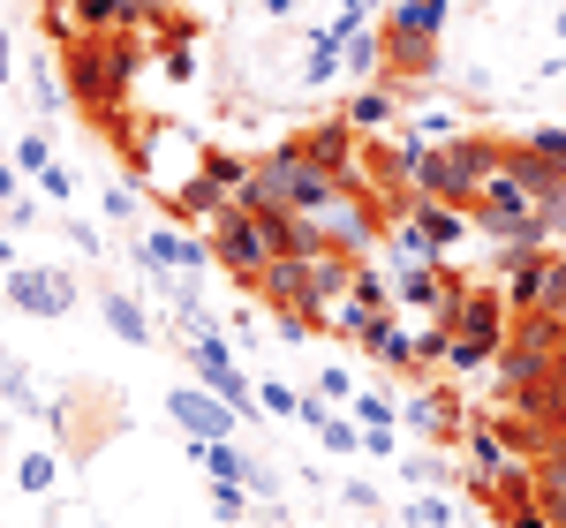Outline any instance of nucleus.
<instances>
[{"label": "nucleus", "mask_w": 566, "mask_h": 528, "mask_svg": "<svg viewBox=\"0 0 566 528\" xmlns=\"http://www.w3.org/2000/svg\"><path fill=\"white\" fill-rule=\"evenodd\" d=\"M258 303H272L280 317H303L325 332V303H317V287H310V257H272L258 279Z\"/></svg>", "instance_id": "9d476101"}, {"label": "nucleus", "mask_w": 566, "mask_h": 528, "mask_svg": "<svg viewBox=\"0 0 566 528\" xmlns=\"http://www.w3.org/2000/svg\"><path fill=\"white\" fill-rule=\"evenodd\" d=\"M408 423H416L423 439H438V445H461V431H469V408L446 393V386H423V393H408Z\"/></svg>", "instance_id": "f8f14e48"}, {"label": "nucleus", "mask_w": 566, "mask_h": 528, "mask_svg": "<svg viewBox=\"0 0 566 528\" xmlns=\"http://www.w3.org/2000/svg\"><path fill=\"white\" fill-rule=\"evenodd\" d=\"M98 317H106V332H114V340H129V348H151V340H159V332H151V317H144V303H136L129 287H114V279L98 287Z\"/></svg>", "instance_id": "4468645a"}, {"label": "nucleus", "mask_w": 566, "mask_h": 528, "mask_svg": "<svg viewBox=\"0 0 566 528\" xmlns=\"http://www.w3.org/2000/svg\"><path fill=\"white\" fill-rule=\"evenodd\" d=\"M53 476H61V461H53V453H23V461H15V490H31V498L53 490Z\"/></svg>", "instance_id": "bb28decb"}, {"label": "nucleus", "mask_w": 566, "mask_h": 528, "mask_svg": "<svg viewBox=\"0 0 566 528\" xmlns=\"http://www.w3.org/2000/svg\"><path fill=\"white\" fill-rule=\"evenodd\" d=\"M536 498H566V439L536 453Z\"/></svg>", "instance_id": "b1692460"}, {"label": "nucleus", "mask_w": 566, "mask_h": 528, "mask_svg": "<svg viewBox=\"0 0 566 528\" xmlns=\"http://www.w3.org/2000/svg\"><path fill=\"white\" fill-rule=\"evenodd\" d=\"M340 68H348V76H378V68H386V31L363 23V31L348 39V53H340Z\"/></svg>", "instance_id": "4be33fe9"}, {"label": "nucleus", "mask_w": 566, "mask_h": 528, "mask_svg": "<svg viewBox=\"0 0 566 528\" xmlns=\"http://www.w3.org/2000/svg\"><path fill=\"white\" fill-rule=\"evenodd\" d=\"M333 189H340V181L325 175V167H310L303 151L280 136L258 167H250V181L234 189V204H242V212H295V220H303V212H317Z\"/></svg>", "instance_id": "7ed1b4c3"}, {"label": "nucleus", "mask_w": 566, "mask_h": 528, "mask_svg": "<svg viewBox=\"0 0 566 528\" xmlns=\"http://www.w3.org/2000/svg\"><path fill=\"white\" fill-rule=\"evenodd\" d=\"M386 204L363 189V181H340L317 212H303V257L317 250H333V257H370L378 242H386Z\"/></svg>", "instance_id": "20e7f679"}, {"label": "nucleus", "mask_w": 566, "mask_h": 528, "mask_svg": "<svg viewBox=\"0 0 566 528\" xmlns=\"http://www.w3.org/2000/svg\"><path fill=\"white\" fill-rule=\"evenodd\" d=\"M348 295H355L363 309H378V317H392V303H400V295H392V279H386V272H378L370 257L355 264V287H348Z\"/></svg>", "instance_id": "5701e85b"}, {"label": "nucleus", "mask_w": 566, "mask_h": 528, "mask_svg": "<svg viewBox=\"0 0 566 528\" xmlns=\"http://www.w3.org/2000/svg\"><path fill=\"white\" fill-rule=\"evenodd\" d=\"M461 445H469V461H476V476H483V484H499V476L514 468V453H506V423H483V415H469Z\"/></svg>", "instance_id": "2eb2a0df"}, {"label": "nucleus", "mask_w": 566, "mask_h": 528, "mask_svg": "<svg viewBox=\"0 0 566 528\" xmlns=\"http://www.w3.org/2000/svg\"><path fill=\"white\" fill-rule=\"evenodd\" d=\"M159 204H167V220H175V226H189V220H219V212H227L234 197H227L212 175H189V181H175V189H167Z\"/></svg>", "instance_id": "ddd939ff"}, {"label": "nucleus", "mask_w": 566, "mask_h": 528, "mask_svg": "<svg viewBox=\"0 0 566 528\" xmlns=\"http://www.w3.org/2000/svg\"><path fill=\"white\" fill-rule=\"evenodd\" d=\"M0 400H8V408H39V393H31V370H23V362H0Z\"/></svg>", "instance_id": "c756f323"}, {"label": "nucleus", "mask_w": 566, "mask_h": 528, "mask_svg": "<svg viewBox=\"0 0 566 528\" xmlns=\"http://www.w3.org/2000/svg\"><path fill=\"white\" fill-rule=\"evenodd\" d=\"M181 355H189V362H197V378H205V386H212V393L227 400V408H234V415H242V423H258V400H250V378H242V370H234V355L219 348L212 332H181Z\"/></svg>", "instance_id": "9b49d317"}, {"label": "nucleus", "mask_w": 566, "mask_h": 528, "mask_svg": "<svg viewBox=\"0 0 566 528\" xmlns=\"http://www.w3.org/2000/svg\"><path fill=\"white\" fill-rule=\"evenodd\" d=\"M106 220H136V197H129V181H114V189H106Z\"/></svg>", "instance_id": "4c0bfd02"}, {"label": "nucleus", "mask_w": 566, "mask_h": 528, "mask_svg": "<svg viewBox=\"0 0 566 528\" xmlns=\"http://www.w3.org/2000/svg\"><path fill=\"white\" fill-rule=\"evenodd\" d=\"M250 167H258V159H242V151H227V144H205V151H197V175H212L227 197L250 181Z\"/></svg>", "instance_id": "aec40b11"}, {"label": "nucleus", "mask_w": 566, "mask_h": 528, "mask_svg": "<svg viewBox=\"0 0 566 528\" xmlns=\"http://www.w3.org/2000/svg\"><path fill=\"white\" fill-rule=\"evenodd\" d=\"M408 528H453V506H446L438 490H423V498L408 506Z\"/></svg>", "instance_id": "2f4dec72"}, {"label": "nucleus", "mask_w": 566, "mask_h": 528, "mask_svg": "<svg viewBox=\"0 0 566 528\" xmlns=\"http://www.w3.org/2000/svg\"><path fill=\"white\" fill-rule=\"evenodd\" d=\"M400 468H408V484H416V490H438V484H446V461H438V453H408Z\"/></svg>", "instance_id": "72a5a7b5"}, {"label": "nucleus", "mask_w": 566, "mask_h": 528, "mask_svg": "<svg viewBox=\"0 0 566 528\" xmlns=\"http://www.w3.org/2000/svg\"><path fill=\"white\" fill-rule=\"evenodd\" d=\"M258 400L272 415H303V393H295V386H258Z\"/></svg>", "instance_id": "f704fd0d"}, {"label": "nucleus", "mask_w": 566, "mask_h": 528, "mask_svg": "<svg viewBox=\"0 0 566 528\" xmlns=\"http://www.w3.org/2000/svg\"><path fill=\"white\" fill-rule=\"evenodd\" d=\"M39 189L53 197V204H69V197H76V175H69V167H45V175H39Z\"/></svg>", "instance_id": "c9c22d12"}, {"label": "nucleus", "mask_w": 566, "mask_h": 528, "mask_svg": "<svg viewBox=\"0 0 566 528\" xmlns=\"http://www.w3.org/2000/svg\"><path fill=\"white\" fill-rule=\"evenodd\" d=\"M386 325H392V317H378V309H363L355 295H348V303H333V309H325V332H348V340H355L363 355L378 348V332H386Z\"/></svg>", "instance_id": "a211bd4d"}, {"label": "nucleus", "mask_w": 566, "mask_h": 528, "mask_svg": "<svg viewBox=\"0 0 566 528\" xmlns=\"http://www.w3.org/2000/svg\"><path fill=\"white\" fill-rule=\"evenodd\" d=\"M212 264H227L234 279H242V295H258L264 264H272V242H264V226L242 212V204H227L212 220Z\"/></svg>", "instance_id": "423d86ee"}, {"label": "nucleus", "mask_w": 566, "mask_h": 528, "mask_svg": "<svg viewBox=\"0 0 566 528\" xmlns=\"http://www.w3.org/2000/svg\"><path fill=\"white\" fill-rule=\"evenodd\" d=\"M363 431H392V393H355V408H348Z\"/></svg>", "instance_id": "c85d7f7f"}, {"label": "nucleus", "mask_w": 566, "mask_h": 528, "mask_svg": "<svg viewBox=\"0 0 566 528\" xmlns=\"http://www.w3.org/2000/svg\"><path fill=\"white\" fill-rule=\"evenodd\" d=\"M136 68H144V45L129 31H76V39H61V84H69V106H84V114H114L136 91Z\"/></svg>", "instance_id": "f257e3e1"}, {"label": "nucleus", "mask_w": 566, "mask_h": 528, "mask_svg": "<svg viewBox=\"0 0 566 528\" xmlns=\"http://www.w3.org/2000/svg\"><path fill=\"white\" fill-rule=\"evenodd\" d=\"M0 220H8V226H31V220H39V204H31V197H15V204H0Z\"/></svg>", "instance_id": "a19ab883"}, {"label": "nucleus", "mask_w": 566, "mask_h": 528, "mask_svg": "<svg viewBox=\"0 0 566 528\" xmlns=\"http://www.w3.org/2000/svg\"><path fill=\"white\" fill-rule=\"evenodd\" d=\"M408 220L423 226V242H431L438 257H446V250H453V242H461V234H469V212H461V204H431V197H416V212H408Z\"/></svg>", "instance_id": "dca6fc26"}, {"label": "nucleus", "mask_w": 566, "mask_h": 528, "mask_svg": "<svg viewBox=\"0 0 566 528\" xmlns=\"http://www.w3.org/2000/svg\"><path fill=\"white\" fill-rule=\"evenodd\" d=\"M340 498H348L355 514H370V521H378V506H386V498H378V484H340Z\"/></svg>", "instance_id": "e433bc0d"}, {"label": "nucleus", "mask_w": 566, "mask_h": 528, "mask_svg": "<svg viewBox=\"0 0 566 528\" xmlns=\"http://www.w3.org/2000/svg\"><path fill=\"white\" fill-rule=\"evenodd\" d=\"M15 175H23V167H15V159H0V204H15V197H23V181H15Z\"/></svg>", "instance_id": "ea45409f"}, {"label": "nucleus", "mask_w": 566, "mask_h": 528, "mask_svg": "<svg viewBox=\"0 0 566 528\" xmlns=\"http://www.w3.org/2000/svg\"><path fill=\"white\" fill-rule=\"evenodd\" d=\"M15 167H23V175H45V167H53V144H45V129L15 136Z\"/></svg>", "instance_id": "7c9ffc66"}, {"label": "nucleus", "mask_w": 566, "mask_h": 528, "mask_svg": "<svg viewBox=\"0 0 566 528\" xmlns=\"http://www.w3.org/2000/svg\"><path fill=\"white\" fill-rule=\"evenodd\" d=\"M167 415L181 423L189 445H212V439H234V431H242V415H234L212 386H167Z\"/></svg>", "instance_id": "1a4fd4ad"}, {"label": "nucleus", "mask_w": 566, "mask_h": 528, "mask_svg": "<svg viewBox=\"0 0 566 528\" xmlns=\"http://www.w3.org/2000/svg\"><path fill=\"white\" fill-rule=\"evenodd\" d=\"M287 8H295V0H264V15H287Z\"/></svg>", "instance_id": "a18cd8bd"}, {"label": "nucleus", "mask_w": 566, "mask_h": 528, "mask_svg": "<svg viewBox=\"0 0 566 528\" xmlns=\"http://www.w3.org/2000/svg\"><path fill=\"white\" fill-rule=\"evenodd\" d=\"M348 122L363 136H392V129H400V91H355V98H348Z\"/></svg>", "instance_id": "6ab92c4d"}, {"label": "nucleus", "mask_w": 566, "mask_h": 528, "mask_svg": "<svg viewBox=\"0 0 566 528\" xmlns=\"http://www.w3.org/2000/svg\"><path fill=\"white\" fill-rule=\"evenodd\" d=\"M438 325H453V370H483V362H499V348L514 340V303L499 295V287H461V303L446 309Z\"/></svg>", "instance_id": "39448f33"}, {"label": "nucleus", "mask_w": 566, "mask_h": 528, "mask_svg": "<svg viewBox=\"0 0 566 528\" xmlns=\"http://www.w3.org/2000/svg\"><path fill=\"white\" fill-rule=\"evenodd\" d=\"M370 8H378V15H392V8H400V0H370Z\"/></svg>", "instance_id": "49530a36"}, {"label": "nucleus", "mask_w": 566, "mask_h": 528, "mask_svg": "<svg viewBox=\"0 0 566 528\" xmlns=\"http://www.w3.org/2000/svg\"><path fill=\"white\" fill-rule=\"evenodd\" d=\"M559 39H566V8H559Z\"/></svg>", "instance_id": "de8ad7c7"}, {"label": "nucleus", "mask_w": 566, "mask_h": 528, "mask_svg": "<svg viewBox=\"0 0 566 528\" xmlns=\"http://www.w3.org/2000/svg\"><path fill=\"white\" fill-rule=\"evenodd\" d=\"M0 287H8V303L23 317H69L76 309V272L69 264H15Z\"/></svg>", "instance_id": "0eeeda50"}, {"label": "nucleus", "mask_w": 566, "mask_h": 528, "mask_svg": "<svg viewBox=\"0 0 566 528\" xmlns=\"http://www.w3.org/2000/svg\"><path fill=\"white\" fill-rule=\"evenodd\" d=\"M506 528H559V521H552L544 498H536V506H522V514H506Z\"/></svg>", "instance_id": "58836bf2"}, {"label": "nucleus", "mask_w": 566, "mask_h": 528, "mask_svg": "<svg viewBox=\"0 0 566 528\" xmlns=\"http://www.w3.org/2000/svg\"><path fill=\"white\" fill-rule=\"evenodd\" d=\"M340 53H348V39H340V31H333V23H325V31H317V39H310L303 84H333V76H340Z\"/></svg>", "instance_id": "412c9836"}, {"label": "nucleus", "mask_w": 566, "mask_h": 528, "mask_svg": "<svg viewBox=\"0 0 566 528\" xmlns=\"http://www.w3.org/2000/svg\"><path fill=\"white\" fill-rule=\"evenodd\" d=\"M317 445H325V453H363V423H355V415H340V408H333V415H325V423H317Z\"/></svg>", "instance_id": "393cba45"}, {"label": "nucleus", "mask_w": 566, "mask_h": 528, "mask_svg": "<svg viewBox=\"0 0 566 528\" xmlns=\"http://www.w3.org/2000/svg\"><path fill=\"white\" fill-rule=\"evenodd\" d=\"M8 272H15V242L0 234V279H8Z\"/></svg>", "instance_id": "c03bdc74"}, {"label": "nucleus", "mask_w": 566, "mask_h": 528, "mask_svg": "<svg viewBox=\"0 0 566 528\" xmlns=\"http://www.w3.org/2000/svg\"><path fill=\"white\" fill-rule=\"evenodd\" d=\"M167 76H181V84L197 76V53H189V45H175V53H167Z\"/></svg>", "instance_id": "79ce46f5"}, {"label": "nucleus", "mask_w": 566, "mask_h": 528, "mask_svg": "<svg viewBox=\"0 0 566 528\" xmlns=\"http://www.w3.org/2000/svg\"><path fill=\"white\" fill-rule=\"evenodd\" d=\"M189 461L205 468V476H219V484H250V468H258V453L234 439H212V445H189Z\"/></svg>", "instance_id": "f3484780"}, {"label": "nucleus", "mask_w": 566, "mask_h": 528, "mask_svg": "<svg viewBox=\"0 0 566 528\" xmlns=\"http://www.w3.org/2000/svg\"><path fill=\"white\" fill-rule=\"evenodd\" d=\"M370 362H386V370H416V332L386 325V332H378V348H370Z\"/></svg>", "instance_id": "a878e982"}, {"label": "nucleus", "mask_w": 566, "mask_h": 528, "mask_svg": "<svg viewBox=\"0 0 566 528\" xmlns=\"http://www.w3.org/2000/svg\"><path fill=\"white\" fill-rule=\"evenodd\" d=\"M287 144L303 151L310 167H325L333 181H355V167H363V144H370V136L355 129L348 114H333V122H310V129H295Z\"/></svg>", "instance_id": "6e6552de"}, {"label": "nucleus", "mask_w": 566, "mask_h": 528, "mask_svg": "<svg viewBox=\"0 0 566 528\" xmlns=\"http://www.w3.org/2000/svg\"><path fill=\"white\" fill-rule=\"evenodd\" d=\"M317 393L333 400V408H355V378L340 370V362H325V370H317Z\"/></svg>", "instance_id": "473e14b6"}, {"label": "nucleus", "mask_w": 566, "mask_h": 528, "mask_svg": "<svg viewBox=\"0 0 566 528\" xmlns=\"http://www.w3.org/2000/svg\"><path fill=\"white\" fill-rule=\"evenodd\" d=\"M212 521H227V528L250 521V484H219L212 476Z\"/></svg>", "instance_id": "cd10ccee"}, {"label": "nucleus", "mask_w": 566, "mask_h": 528, "mask_svg": "<svg viewBox=\"0 0 566 528\" xmlns=\"http://www.w3.org/2000/svg\"><path fill=\"white\" fill-rule=\"evenodd\" d=\"M499 159H506V136H491V129H461V136H446V144H423V159H416V197L469 212L483 197V181L499 175Z\"/></svg>", "instance_id": "f03ea898"}, {"label": "nucleus", "mask_w": 566, "mask_h": 528, "mask_svg": "<svg viewBox=\"0 0 566 528\" xmlns=\"http://www.w3.org/2000/svg\"><path fill=\"white\" fill-rule=\"evenodd\" d=\"M69 242L84 250V257H98V226H84V220H69Z\"/></svg>", "instance_id": "37998d69"}]
</instances>
